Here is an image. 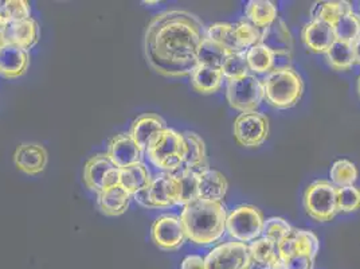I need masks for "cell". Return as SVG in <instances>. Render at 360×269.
Here are the masks:
<instances>
[{
    "mask_svg": "<svg viewBox=\"0 0 360 269\" xmlns=\"http://www.w3.org/2000/svg\"><path fill=\"white\" fill-rule=\"evenodd\" d=\"M259 45L269 49L274 56V69L288 68L293 54V38L288 25L277 18L269 27L261 32Z\"/></svg>",
    "mask_w": 360,
    "mask_h": 269,
    "instance_id": "11",
    "label": "cell"
},
{
    "mask_svg": "<svg viewBox=\"0 0 360 269\" xmlns=\"http://www.w3.org/2000/svg\"><path fill=\"white\" fill-rule=\"evenodd\" d=\"M14 163L19 171L27 175H38L45 171L47 151L37 143H23L15 150Z\"/></svg>",
    "mask_w": 360,
    "mask_h": 269,
    "instance_id": "17",
    "label": "cell"
},
{
    "mask_svg": "<svg viewBox=\"0 0 360 269\" xmlns=\"http://www.w3.org/2000/svg\"><path fill=\"white\" fill-rule=\"evenodd\" d=\"M8 22L0 15V49L6 45V29H7Z\"/></svg>",
    "mask_w": 360,
    "mask_h": 269,
    "instance_id": "42",
    "label": "cell"
},
{
    "mask_svg": "<svg viewBox=\"0 0 360 269\" xmlns=\"http://www.w3.org/2000/svg\"><path fill=\"white\" fill-rule=\"evenodd\" d=\"M176 177L179 178L180 186H181L180 205L186 206L198 199V174L188 168L181 167Z\"/></svg>",
    "mask_w": 360,
    "mask_h": 269,
    "instance_id": "37",
    "label": "cell"
},
{
    "mask_svg": "<svg viewBox=\"0 0 360 269\" xmlns=\"http://www.w3.org/2000/svg\"><path fill=\"white\" fill-rule=\"evenodd\" d=\"M245 16L255 29L265 30L278 18V10L274 1L250 0L245 7Z\"/></svg>",
    "mask_w": 360,
    "mask_h": 269,
    "instance_id": "24",
    "label": "cell"
},
{
    "mask_svg": "<svg viewBox=\"0 0 360 269\" xmlns=\"http://www.w3.org/2000/svg\"><path fill=\"white\" fill-rule=\"evenodd\" d=\"M301 39L309 51L316 54H326L336 38L330 23L311 20L302 27Z\"/></svg>",
    "mask_w": 360,
    "mask_h": 269,
    "instance_id": "18",
    "label": "cell"
},
{
    "mask_svg": "<svg viewBox=\"0 0 360 269\" xmlns=\"http://www.w3.org/2000/svg\"><path fill=\"white\" fill-rule=\"evenodd\" d=\"M152 165L174 174L184 165L187 156V143L183 134L167 128L156 137L147 150Z\"/></svg>",
    "mask_w": 360,
    "mask_h": 269,
    "instance_id": "4",
    "label": "cell"
},
{
    "mask_svg": "<svg viewBox=\"0 0 360 269\" xmlns=\"http://www.w3.org/2000/svg\"><path fill=\"white\" fill-rule=\"evenodd\" d=\"M106 154L117 168H125L141 162L143 151L136 144L131 134H119L109 142Z\"/></svg>",
    "mask_w": 360,
    "mask_h": 269,
    "instance_id": "15",
    "label": "cell"
},
{
    "mask_svg": "<svg viewBox=\"0 0 360 269\" xmlns=\"http://www.w3.org/2000/svg\"><path fill=\"white\" fill-rule=\"evenodd\" d=\"M253 260L249 245L231 241L214 248L205 257L206 269H252Z\"/></svg>",
    "mask_w": 360,
    "mask_h": 269,
    "instance_id": "10",
    "label": "cell"
},
{
    "mask_svg": "<svg viewBox=\"0 0 360 269\" xmlns=\"http://www.w3.org/2000/svg\"><path fill=\"white\" fill-rule=\"evenodd\" d=\"M193 88L202 94H212L221 89L224 82V75L221 69L206 65H196L190 75Z\"/></svg>",
    "mask_w": 360,
    "mask_h": 269,
    "instance_id": "26",
    "label": "cell"
},
{
    "mask_svg": "<svg viewBox=\"0 0 360 269\" xmlns=\"http://www.w3.org/2000/svg\"><path fill=\"white\" fill-rule=\"evenodd\" d=\"M165 119L155 113H146L139 116L132 123L131 127V136L134 137L136 144L140 147L143 152H147L150 144L156 140V137L167 130Z\"/></svg>",
    "mask_w": 360,
    "mask_h": 269,
    "instance_id": "16",
    "label": "cell"
},
{
    "mask_svg": "<svg viewBox=\"0 0 360 269\" xmlns=\"http://www.w3.org/2000/svg\"><path fill=\"white\" fill-rule=\"evenodd\" d=\"M150 180L152 177L150 170L143 162L120 168L119 184L132 196L144 190L150 184Z\"/></svg>",
    "mask_w": 360,
    "mask_h": 269,
    "instance_id": "25",
    "label": "cell"
},
{
    "mask_svg": "<svg viewBox=\"0 0 360 269\" xmlns=\"http://www.w3.org/2000/svg\"><path fill=\"white\" fill-rule=\"evenodd\" d=\"M150 239L163 251H178L186 241L179 215L165 214L158 217L150 227Z\"/></svg>",
    "mask_w": 360,
    "mask_h": 269,
    "instance_id": "14",
    "label": "cell"
},
{
    "mask_svg": "<svg viewBox=\"0 0 360 269\" xmlns=\"http://www.w3.org/2000/svg\"><path fill=\"white\" fill-rule=\"evenodd\" d=\"M261 82L266 101L276 109H289L295 106L304 93L302 78L290 66L273 69Z\"/></svg>",
    "mask_w": 360,
    "mask_h": 269,
    "instance_id": "3",
    "label": "cell"
},
{
    "mask_svg": "<svg viewBox=\"0 0 360 269\" xmlns=\"http://www.w3.org/2000/svg\"><path fill=\"white\" fill-rule=\"evenodd\" d=\"M221 72L224 75V78L227 81L230 80H238L245 75H249V65L246 60V51H240V53H233L226 58Z\"/></svg>",
    "mask_w": 360,
    "mask_h": 269,
    "instance_id": "35",
    "label": "cell"
},
{
    "mask_svg": "<svg viewBox=\"0 0 360 269\" xmlns=\"http://www.w3.org/2000/svg\"><path fill=\"white\" fill-rule=\"evenodd\" d=\"M352 11L349 1H320L311 10L312 20H321L333 26L340 16Z\"/></svg>",
    "mask_w": 360,
    "mask_h": 269,
    "instance_id": "28",
    "label": "cell"
},
{
    "mask_svg": "<svg viewBox=\"0 0 360 269\" xmlns=\"http://www.w3.org/2000/svg\"><path fill=\"white\" fill-rule=\"evenodd\" d=\"M265 269H286L285 260L281 256H278Z\"/></svg>",
    "mask_w": 360,
    "mask_h": 269,
    "instance_id": "43",
    "label": "cell"
},
{
    "mask_svg": "<svg viewBox=\"0 0 360 269\" xmlns=\"http://www.w3.org/2000/svg\"><path fill=\"white\" fill-rule=\"evenodd\" d=\"M332 27L336 39L354 44L360 37V16L352 10L340 16Z\"/></svg>",
    "mask_w": 360,
    "mask_h": 269,
    "instance_id": "31",
    "label": "cell"
},
{
    "mask_svg": "<svg viewBox=\"0 0 360 269\" xmlns=\"http://www.w3.org/2000/svg\"><path fill=\"white\" fill-rule=\"evenodd\" d=\"M206 37L225 46L231 53H240L259 42L261 31L248 22L214 23L207 27Z\"/></svg>",
    "mask_w": 360,
    "mask_h": 269,
    "instance_id": "6",
    "label": "cell"
},
{
    "mask_svg": "<svg viewBox=\"0 0 360 269\" xmlns=\"http://www.w3.org/2000/svg\"><path fill=\"white\" fill-rule=\"evenodd\" d=\"M186 143H187V156L184 162V168L194 171L195 174H200L209 170V161H207V151L203 139L191 131L183 134Z\"/></svg>",
    "mask_w": 360,
    "mask_h": 269,
    "instance_id": "23",
    "label": "cell"
},
{
    "mask_svg": "<svg viewBox=\"0 0 360 269\" xmlns=\"http://www.w3.org/2000/svg\"><path fill=\"white\" fill-rule=\"evenodd\" d=\"M269 134V120L259 112L240 113L234 121V139L243 147H259Z\"/></svg>",
    "mask_w": 360,
    "mask_h": 269,
    "instance_id": "13",
    "label": "cell"
},
{
    "mask_svg": "<svg viewBox=\"0 0 360 269\" xmlns=\"http://www.w3.org/2000/svg\"><path fill=\"white\" fill-rule=\"evenodd\" d=\"M358 168L352 162L340 159L330 167V177L332 183L338 187H349L358 180Z\"/></svg>",
    "mask_w": 360,
    "mask_h": 269,
    "instance_id": "33",
    "label": "cell"
},
{
    "mask_svg": "<svg viewBox=\"0 0 360 269\" xmlns=\"http://www.w3.org/2000/svg\"><path fill=\"white\" fill-rule=\"evenodd\" d=\"M180 269H206L205 268V258L198 256V254H191L187 256L183 261Z\"/></svg>",
    "mask_w": 360,
    "mask_h": 269,
    "instance_id": "41",
    "label": "cell"
},
{
    "mask_svg": "<svg viewBox=\"0 0 360 269\" xmlns=\"http://www.w3.org/2000/svg\"><path fill=\"white\" fill-rule=\"evenodd\" d=\"M179 217L186 239L196 245H210L225 234L227 213L222 202L198 198L183 206Z\"/></svg>",
    "mask_w": 360,
    "mask_h": 269,
    "instance_id": "2",
    "label": "cell"
},
{
    "mask_svg": "<svg viewBox=\"0 0 360 269\" xmlns=\"http://www.w3.org/2000/svg\"><path fill=\"white\" fill-rule=\"evenodd\" d=\"M246 60L249 65V70L255 75H269L274 69V56L265 46H252L246 50Z\"/></svg>",
    "mask_w": 360,
    "mask_h": 269,
    "instance_id": "30",
    "label": "cell"
},
{
    "mask_svg": "<svg viewBox=\"0 0 360 269\" xmlns=\"http://www.w3.org/2000/svg\"><path fill=\"white\" fill-rule=\"evenodd\" d=\"M293 227L288 224V221L281 217H271L265 220L264 229H262V237L273 239L274 242H280L288 237L292 233Z\"/></svg>",
    "mask_w": 360,
    "mask_h": 269,
    "instance_id": "39",
    "label": "cell"
},
{
    "mask_svg": "<svg viewBox=\"0 0 360 269\" xmlns=\"http://www.w3.org/2000/svg\"><path fill=\"white\" fill-rule=\"evenodd\" d=\"M327 62L330 63V68L339 72L348 70L355 63L352 44L343 42L339 39H335V42L330 45V49L326 53Z\"/></svg>",
    "mask_w": 360,
    "mask_h": 269,
    "instance_id": "29",
    "label": "cell"
},
{
    "mask_svg": "<svg viewBox=\"0 0 360 269\" xmlns=\"http://www.w3.org/2000/svg\"><path fill=\"white\" fill-rule=\"evenodd\" d=\"M358 92H359V96H360V75H359V78H358Z\"/></svg>",
    "mask_w": 360,
    "mask_h": 269,
    "instance_id": "46",
    "label": "cell"
},
{
    "mask_svg": "<svg viewBox=\"0 0 360 269\" xmlns=\"http://www.w3.org/2000/svg\"><path fill=\"white\" fill-rule=\"evenodd\" d=\"M39 38L41 27L34 18L7 25L6 44L18 46L26 51H30L39 42Z\"/></svg>",
    "mask_w": 360,
    "mask_h": 269,
    "instance_id": "19",
    "label": "cell"
},
{
    "mask_svg": "<svg viewBox=\"0 0 360 269\" xmlns=\"http://www.w3.org/2000/svg\"><path fill=\"white\" fill-rule=\"evenodd\" d=\"M249 249L253 264H257L258 267H262L264 269L266 268L276 257L280 256L277 242L266 237H261L253 241Z\"/></svg>",
    "mask_w": 360,
    "mask_h": 269,
    "instance_id": "32",
    "label": "cell"
},
{
    "mask_svg": "<svg viewBox=\"0 0 360 269\" xmlns=\"http://www.w3.org/2000/svg\"><path fill=\"white\" fill-rule=\"evenodd\" d=\"M304 208L315 221H332L338 214L336 187L328 180H320L311 183L304 193Z\"/></svg>",
    "mask_w": 360,
    "mask_h": 269,
    "instance_id": "8",
    "label": "cell"
},
{
    "mask_svg": "<svg viewBox=\"0 0 360 269\" xmlns=\"http://www.w3.org/2000/svg\"><path fill=\"white\" fill-rule=\"evenodd\" d=\"M229 182L217 170H206L198 174V198L212 202H222L227 194Z\"/></svg>",
    "mask_w": 360,
    "mask_h": 269,
    "instance_id": "21",
    "label": "cell"
},
{
    "mask_svg": "<svg viewBox=\"0 0 360 269\" xmlns=\"http://www.w3.org/2000/svg\"><path fill=\"white\" fill-rule=\"evenodd\" d=\"M206 29L186 10H167L153 16L144 35V53L152 69L165 77H186L198 65V50Z\"/></svg>",
    "mask_w": 360,
    "mask_h": 269,
    "instance_id": "1",
    "label": "cell"
},
{
    "mask_svg": "<svg viewBox=\"0 0 360 269\" xmlns=\"http://www.w3.org/2000/svg\"><path fill=\"white\" fill-rule=\"evenodd\" d=\"M265 99L261 80L248 75L238 80L227 81L226 100L229 105L240 113L255 112Z\"/></svg>",
    "mask_w": 360,
    "mask_h": 269,
    "instance_id": "9",
    "label": "cell"
},
{
    "mask_svg": "<svg viewBox=\"0 0 360 269\" xmlns=\"http://www.w3.org/2000/svg\"><path fill=\"white\" fill-rule=\"evenodd\" d=\"M136 202L146 209H167L180 205L181 186L176 174L163 173L152 178L150 184L134 195Z\"/></svg>",
    "mask_w": 360,
    "mask_h": 269,
    "instance_id": "5",
    "label": "cell"
},
{
    "mask_svg": "<svg viewBox=\"0 0 360 269\" xmlns=\"http://www.w3.org/2000/svg\"><path fill=\"white\" fill-rule=\"evenodd\" d=\"M144 4H158L159 1H143Z\"/></svg>",
    "mask_w": 360,
    "mask_h": 269,
    "instance_id": "45",
    "label": "cell"
},
{
    "mask_svg": "<svg viewBox=\"0 0 360 269\" xmlns=\"http://www.w3.org/2000/svg\"><path fill=\"white\" fill-rule=\"evenodd\" d=\"M132 195L128 194L120 184L112 186L97 194V204L103 214L108 217H119L124 214L131 204Z\"/></svg>",
    "mask_w": 360,
    "mask_h": 269,
    "instance_id": "22",
    "label": "cell"
},
{
    "mask_svg": "<svg viewBox=\"0 0 360 269\" xmlns=\"http://www.w3.org/2000/svg\"><path fill=\"white\" fill-rule=\"evenodd\" d=\"M0 15L8 23L20 22L31 18L30 3L26 0H4L0 1Z\"/></svg>",
    "mask_w": 360,
    "mask_h": 269,
    "instance_id": "36",
    "label": "cell"
},
{
    "mask_svg": "<svg viewBox=\"0 0 360 269\" xmlns=\"http://www.w3.org/2000/svg\"><path fill=\"white\" fill-rule=\"evenodd\" d=\"M265 218L253 205H240L227 214L226 232L238 242H252L262 236Z\"/></svg>",
    "mask_w": 360,
    "mask_h": 269,
    "instance_id": "7",
    "label": "cell"
},
{
    "mask_svg": "<svg viewBox=\"0 0 360 269\" xmlns=\"http://www.w3.org/2000/svg\"><path fill=\"white\" fill-rule=\"evenodd\" d=\"M338 213H352L360 209V189L355 186L336 189Z\"/></svg>",
    "mask_w": 360,
    "mask_h": 269,
    "instance_id": "38",
    "label": "cell"
},
{
    "mask_svg": "<svg viewBox=\"0 0 360 269\" xmlns=\"http://www.w3.org/2000/svg\"><path fill=\"white\" fill-rule=\"evenodd\" d=\"M30 66L29 51L18 46L6 44L0 49V75L8 80L26 75Z\"/></svg>",
    "mask_w": 360,
    "mask_h": 269,
    "instance_id": "20",
    "label": "cell"
},
{
    "mask_svg": "<svg viewBox=\"0 0 360 269\" xmlns=\"http://www.w3.org/2000/svg\"><path fill=\"white\" fill-rule=\"evenodd\" d=\"M295 241V254H302L316 258L320 249V241L314 232L305 229H293L292 232Z\"/></svg>",
    "mask_w": 360,
    "mask_h": 269,
    "instance_id": "34",
    "label": "cell"
},
{
    "mask_svg": "<svg viewBox=\"0 0 360 269\" xmlns=\"http://www.w3.org/2000/svg\"><path fill=\"white\" fill-rule=\"evenodd\" d=\"M233 54L225 46L205 37L202 45L198 50V65H206L211 68L221 69L226 58Z\"/></svg>",
    "mask_w": 360,
    "mask_h": 269,
    "instance_id": "27",
    "label": "cell"
},
{
    "mask_svg": "<svg viewBox=\"0 0 360 269\" xmlns=\"http://www.w3.org/2000/svg\"><path fill=\"white\" fill-rule=\"evenodd\" d=\"M82 180L90 192L100 194L106 189L119 184L120 168L113 165L108 154H97L84 167Z\"/></svg>",
    "mask_w": 360,
    "mask_h": 269,
    "instance_id": "12",
    "label": "cell"
},
{
    "mask_svg": "<svg viewBox=\"0 0 360 269\" xmlns=\"http://www.w3.org/2000/svg\"><path fill=\"white\" fill-rule=\"evenodd\" d=\"M286 269H314L315 258L307 254H295L285 258Z\"/></svg>",
    "mask_w": 360,
    "mask_h": 269,
    "instance_id": "40",
    "label": "cell"
},
{
    "mask_svg": "<svg viewBox=\"0 0 360 269\" xmlns=\"http://www.w3.org/2000/svg\"><path fill=\"white\" fill-rule=\"evenodd\" d=\"M352 50H354V57H355V63L360 65V37L352 44Z\"/></svg>",
    "mask_w": 360,
    "mask_h": 269,
    "instance_id": "44",
    "label": "cell"
}]
</instances>
